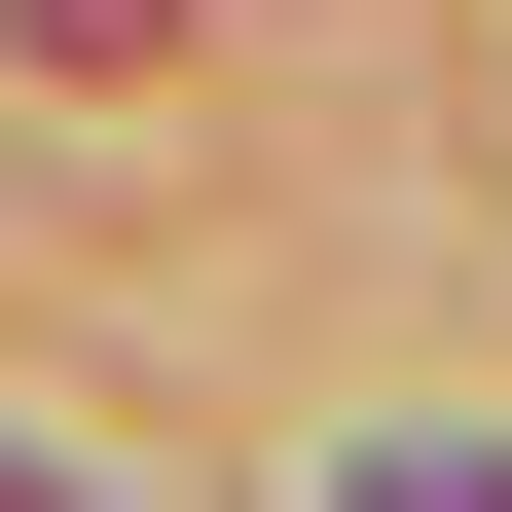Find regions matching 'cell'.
<instances>
[{
  "label": "cell",
  "mask_w": 512,
  "mask_h": 512,
  "mask_svg": "<svg viewBox=\"0 0 512 512\" xmlns=\"http://www.w3.org/2000/svg\"><path fill=\"white\" fill-rule=\"evenodd\" d=\"M147 37H183V0H37V74H147Z\"/></svg>",
  "instance_id": "6da1fadb"
}]
</instances>
